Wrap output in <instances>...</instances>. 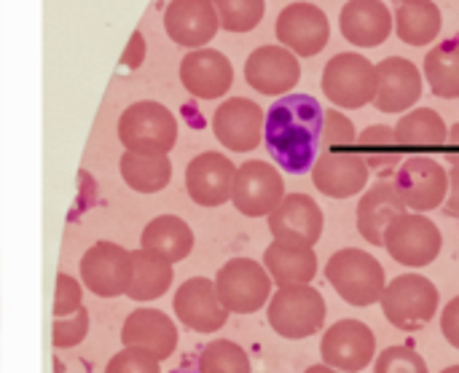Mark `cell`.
Instances as JSON below:
<instances>
[{"label": "cell", "mask_w": 459, "mask_h": 373, "mask_svg": "<svg viewBox=\"0 0 459 373\" xmlns=\"http://www.w3.org/2000/svg\"><path fill=\"white\" fill-rule=\"evenodd\" d=\"M323 105L312 94L280 97L264 118V143L269 156L290 175H304L320 156Z\"/></svg>", "instance_id": "obj_1"}, {"label": "cell", "mask_w": 459, "mask_h": 373, "mask_svg": "<svg viewBox=\"0 0 459 373\" xmlns=\"http://www.w3.org/2000/svg\"><path fill=\"white\" fill-rule=\"evenodd\" d=\"M379 304L393 328L403 334H417L428 328L433 317L438 315L441 296H438V288L428 277L417 272H406L385 285Z\"/></svg>", "instance_id": "obj_2"}, {"label": "cell", "mask_w": 459, "mask_h": 373, "mask_svg": "<svg viewBox=\"0 0 459 373\" xmlns=\"http://www.w3.org/2000/svg\"><path fill=\"white\" fill-rule=\"evenodd\" d=\"M325 280L350 307H374L387 285L385 266L360 247L336 250L325 264Z\"/></svg>", "instance_id": "obj_3"}, {"label": "cell", "mask_w": 459, "mask_h": 373, "mask_svg": "<svg viewBox=\"0 0 459 373\" xmlns=\"http://www.w3.org/2000/svg\"><path fill=\"white\" fill-rule=\"evenodd\" d=\"M325 299L312 285H288L277 288V293L269 299V325L277 336L301 342L323 331L325 325Z\"/></svg>", "instance_id": "obj_4"}, {"label": "cell", "mask_w": 459, "mask_h": 373, "mask_svg": "<svg viewBox=\"0 0 459 373\" xmlns=\"http://www.w3.org/2000/svg\"><path fill=\"white\" fill-rule=\"evenodd\" d=\"M118 140L129 153L167 156L178 140V121L161 102H134L118 118Z\"/></svg>", "instance_id": "obj_5"}, {"label": "cell", "mask_w": 459, "mask_h": 373, "mask_svg": "<svg viewBox=\"0 0 459 373\" xmlns=\"http://www.w3.org/2000/svg\"><path fill=\"white\" fill-rule=\"evenodd\" d=\"M393 186L409 213H433L449 194V169L433 156H406L393 172Z\"/></svg>", "instance_id": "obj_6"}, {"label": "cell", "mask_w": 459, "mask_h": 373, "mask_svg": "<svg viewBox=\"0 0 459 373\" xmlns=\"http://www.w3.org/2000/svg\"><path fill=\"white\" fill-rule=\"evenodd\" d=\"M382 247H387L395 264L409 269H425L441 256L444 237L428 215L406 210L387 226Z\"/></svg>", "instance_id": "obj_7"}, {"label": "cell", "mask_w": 459, "mask_h": 373, "mask_svg": "<svg viewBox=\"0 0 459 373\" xmlns=\"http://www.w3.org/2000/svg\"><path fill=\"white\" fill-rule=\"evenodd\" d=\"M377 65L355 51H342L323 70V94L344 110H358L374 102Z\"/></svg>", "instance_id": "obj_8"}, {"label": "cell", "mask_w": 459, "mask_h": 373, "mask_svg": "<svg viewBox=\"0 0 459 373\" xmlns=\"http://www.w3.org/2000/svg\"><path fill=\"white\" fill-rule=\"evenodd\" d=\"M215 291L229 315H253L266 307L272 296V277L264 264L253 258H231L221 266Z\"/></svg>", "instance_id": "obj_9"}, {"label": "cell", "mask_w": 459, "mask_h": 373, "mask_svg": "<svg viewBox=\"0 0 459 373\" xmlns=\"http://www.w3.org/2000/svg\"><path fill=\"white\" fill-rule=\"evenodd\" d=\"M285 199V180L269 161H245L234 175L231 202L247 218H269Z\"/></svg>", "instance_id": "obj_10"}, {"label": "cell", "mask_w": 459, "mask_h": 373, "mask_svg": "<svg viewBox=\"0 0 459 373\" xmlns=\"http://www.w3.org/2000/svg\"><path fill=\"white\" fill-rule=\"evenodd\" d=\"M320 355L323 363L336 371H363L377 358V334L360 320H339L323 334Z\"/></svg>", "instance_id": "obj_11"}, {"label": "cell", "mask_w": 459, "mask_h": 373, "mask_svg": "<svg viewBox=\"0 0 459 373\" xmlns=\"http://www.w3.org/2000/svg\"><path fill=\"white\" fill-rule=\"evenodd\" d=\"M274 32L280 38V46H285L296 56H317L328 46L331 22L323 8L299 0L280 11Z\"/></svg>", "instance_id": "obj_12"}, {"label": "cell", "mask_w": 459, "mask_h": 373, "mask_svg": "<svg viewBox=\"0 0 459 373\" xmlns=\"http://www.w3.org/2000/svg\"><path fill=\"white\" fill-rule=\"evenodd\" d=\"M132 277V258L129 250L113 242L91 245L81 258V280L89 293L100 299H118L126 296Z\"/></svg>", "instance_id": "obj_13"}, {"label": "cell", "mask_w": 459, "mask_h": 373, "mask_svg": "<svg viewBox=\"0 0 459 373\" xmlns=\"http://www.w3.org/2000/svg\"><path fill=\"white\" fill-rule=\"evenodd\" d=\"M245 81L266 97H285L301 81V65L285 46H261L245 62Z\"/></svg>", "instance_id": "obj_14"}, {"label": "cell", "mask_w": 459, "mask_h": 373, "mask_svg": "<svg viewBox=\"0 0 459 373\" xmlns=\"http://www.w3.org/2000/svg\"><path fill=\"white\" fill-rule=\"evenodd\" d=\"M264 108L247 97L226 100L212 116V132L218 143L234 153L255 151L264 140Z\"/></svg>", "instance_id": "obj_15"}, {"label": "cell", "mask_w": 459, "mask_h": 373, "mask_svg": "<svg viewBox=\"0 0 459 373\" xmlns=\"http://www.w3.org/2000/svg\"><path fill=\"white\" fill-rule=\"evenodd\" d=\"M323 210L320 204L307 194H290L285 196L277 210L269 215V231L274 242L282 245H299V247H315L323 237Z\"/></svg>", "instance_id": "obj_16"}, {"label": "cell", "mask_w": 459, "mask_h": 373, "mask_svg": "<svg viewBox=\"0 0 459 373\" xmlns=\"http://www.w3.org/2000/svg\"><path fill=\"white\" fill-rule=\"evenodd\" d=\"M422 97V73L406 56H387L377 65L374 105L382 113H409Z\"/></svg>", "instance_id": "obj_17"}, {"label": "cell", "mask_w": 459, "mask_h": 373, "mask_svg": "<svg viewBox=\"0 0 459 373\" xmlns=\"http://www.w3.org/2000/svg\"><path fill=\"white\" fill-rule=\"evenodd\" d=\"M368 167L358 151H320L312 167V183L331 199H352L368 186Z\"/></svg>", "instance_id": "obj_18"}, {"label": "cell", "mask_w": 459, "mask_h": 373, "mask_svg": "<svg viewBox=\"0 0 459 373\" xmlns=\"http://www.w3.org/2000/svg\"><path fill=\"white\" fill-rule=\"evenodd\" d=\"M175 315L188 331L196 334H215L229 320V312L218 299L215 282L207 277H191L178 288Z\"/></svg>", "instance_id": "obj_19"}, {"label": "cell", "mask_w": 459, "mask_h": 373, "mask_svg": "<svg viewBox=\"0 0 459 373\" xmlns=\"http://www.w3.org/2000/svg\"><path fill=\"white\" fill-rule=\"evenodd\" d=\"M237 167L223 153L207 151L186 167V191L199 207H221L231 199Z\"/></svg>", "instance_id": "obj_20"}, {"label": "cell", "mask_w": 459, "mask_h": 373, "mask_svg": "<svg viewBox=\"0 0 459 373\" xmlns=\"http://www.w3.org/2000/svg\"><path fill=\"white\" fill-rule=\"evenodd\" d=\"M180 81L188 94L199 100H218L234 83V67L226 54L215 48H194L180 62Z\"/></svg>", "instance_id": "obj_21"}, {"label": "cell", "mask_w": 459, "mask_h": 373, "mask_svg": "<svg viewBox=\"0 0 459 373\" xmlns=\"http://www.w3.org/2000/svg\"><path fill=\"white\" fill-rule=\"evenodd\" d=\"M121 344L126 350H140L159 363L172 358L178 350V328L169 315L159 309H134L121 328Z\"/></svg>", "instance_id": "obj_22"}, {"label": "cell", "mask_w": 459, "mask_h": 373, "mask_svg": "<svg viewBox=\"0 0 459 373\" xmlns=\"http://www.w3.org/2000/svg\"><path fill=\"white\" fill-rule=\"evenodd\" d=\"M218 11L212 0H172L164 11L167 35L183 48H202L218 32Z\"/></svg>", "instance_id": "obj_23"}, {"label": "cell", "mask_w": 459, "mask_h": 373, "mask_svg": "<svg viewBox=\"0 0 459 373\" xmlns=\"http://www.w3.org/2000/svg\"><path fill=\"white\" fill-rule=\"evenodd\" d=\"M339 27L352 46L374 48L393 35V11L385 0H350L342 8Z\"/></svg>", "instance_id": "obj_24"}, {"label": "cell", "mask_w": 459, "mask_h": 373, "mask_svg": "<svg viewBox=\"0 0 459 373\" xmlns=\"http://www.w3.org/2000/svg\"><path fill=\"white\" fill-rule=\"evenodd\" d=\"M403 213H406V204L401 202L393 186V178H382L358 202V231L368 245L382 247L387 226Z\"/></svg>", "instance_id": "obj_25"}, {"label": "cell", "mask_w": 459, "mask_h": 373, "mask_svg": "<svg viewBox=\"0 0 459 373\" xmlns=\"http://www.w3.org/2000/svg\"><path fill=\"white\" fill-rule=\"evenodd\" d=\"M317 266L320 264L315 247L272 242L264 253V269L269 272L272 282H277L280 288L312 285V280L317 277Z\"/></svg>", "instance_id": "obj_26"}, {"label": "cell", "mask_w": 459, "mask_h": 373, "mask_svg": "<svg viewBox=\"0 0 459 373\" xmlns=\"http://www.w3.org/2000/svg\"><path fill=\"white\" fill-rule=\"evenodd\" d=\"M441 30L444 16L433 0H401L393 11V32L409 46H430Z\"/></svg>", "instance_id": "obj_27"}, {"label": "cell", "mask_w": 459, "mask_h": 373, "mask_svg": "<svg viewBox=\"0 0 459 373\" xmlns=\"http://www.w3.org/2000/svg\"><path fill=\"white\" fill-rule=\"evenodd\" d=\"M140 245L143 250L159 256L161 261L178 264L194 250V231L178 215H159L143 229Z\"/></svg>", "instance_id": "obj_28"}, {"label": "cell", "mask_w": 459, "mask_h": 373, "mask_svg": "<svg viewBox=\"0 0 459 373\" xmlns=\"http://www.w3.org/2000/svg\"><path fill=\"white\" fill-rule=\"evenodd\" d=\"M393 129L403 151H441L449 134L446 121L433 108H411Z\"/></svg>", "instance_id": "obj_29"}, {"label": "cell", "mask_w": 459, "mask_h": 373, "mask_svg": "<svg viewBox=\"0 0 459 373\" xmlns=\"http://www.w3.org/2000/svg\"><path fill=\"white\" fill-rule=\"evenodd\" d=\"M355 151L366 161L368 172H377L382 178H393V172L406 159V151L401 148V143L395 137V129L387 126V124H374V126L363 129L358 134Z\"/></svg>", "instance_id": "obj_30"}, {"label": "cell", "mask_w": 459, "mask_h": 373, "mask_svg": "<svg viewBox=\"0 0 459 373\" xmlns=\"http://www.w3.org/2000/svg\"><path fill=\"white\" fill-rule=\"evenodd\" d=\"M132 277H129V288L126 296L132 301H156L161 299L169 288H172V264L161 261L159 256L148 253V250H132Z\"/></svg>", "instance_id": "obj_31"}, {"label": "cell", "mask_w": 459, "mask_h": 373, "mask_svg": "<svg viewBox=\"0 0 459 373\" xmlns=\"http://www.w3.org/2000/svg\"><path fill=\"white\" fill-rule=\"evenodd\" d=\"M425 78L441 100L459 97V38L436 43L425 56Z\"/></svg>", "instance_id": "obj_32"}, {"label": "cell", "mask_w": 459, "mask_h": 373, "mask_svg": "<svg viewBox=\"0 0 459 373\" xmlns=\"http://www.w3.org/2000/svg\"><path fill=\"white\" fill-rule=\"evenodd\" d=\"M118 169L124 183L137 194H159L169 186L172 178V161L167 156H140L126 151Z\"/></svg>", "instance_id": "obj_33"}, {"label": "cell", "mask_w": 459, "mask_h": 373, "mask_svg": "<svg viewBox=\"0 0 459 373\" xmlns=\"http://www.w3.org/2000/svg\"><path fill=\"white\" fill-rule=\"evenodd\" d=\"M199 373H250V358L239 344L218 339L202 350Z\"/></svg>", "instance_id": "obj_34"}, {"label": "cell", "mask_w": 459, "mask_h": 373, "mask_svg": "<svg viewBox=\"0 0 459 373\" xmlns=\"http://www.w3.org/2000/svg\"><path fill=\"white\" fill-rule=\"evenodd\" d=\"M218 22L229 32H250L266 11V0H212Z\"/></svg>", "instance_id": "obj_35"}, {"label": "cell", "mask_w": 459, "mask_h": 373, "mask_svg": "<svg viewBox=\"0 0 459 373\" xmlns=\"http://www.w3.org/2000/svg\"><path fill=\"white\" fill-rule=\"evenodd\" d=\"M358 143L355 124L342 110L323 113V132H320V151H352Z\"/></svg>", "instance_id": "obj_36"}, {"label": "cell", "mask_w": 459, "mask_h": 373, "mask_svg": "<svg viewBox=\"0 0 459 373\" xmlns=\"http://www.w3.org/2000/svg\"><path fill=\"white\" fill-rule=\"evenodd\" d=\"M374 373H430L428 363L420 352H414L406 344L398 347H387L385 352H379Z\"/></svg>", "instance_id": "obj_37"}, {"label": "cell", "mask_w": 459, "mask_h": 373, "mask_svg": "<svg viewBox=\"0 0 459 373\" xmlns=\"http://www.w3.org/2000/svg\"><path fill=\"white\" fill-rule=\"evenodd\" d=\"M86 334H89V312H86V307H81L75 315L54 320V325H51V344L56 350H70V347L81 344L86 339Z\"/></svg>", "instance_id": "obj_38"}, {"label": "cell", "mask_w": 459, "mask_h": 373, "mask_svg": "<svg viewBox=\"0 0 459 373\" xmlns=\"http://www.w3.org/2000/svg\"><path fill=\"white\" fill-rule=\"evenodd\" d=\"M83 288L65 272L56 274V293H54V320L70 317L75 315L83 304H81Z\"/></svg>", "instance_id": "obj_39"}, {"label": "cell", "mask_w": 459, "mask_h": 373, "mask_svg": "<svg viewBox=\"0 0 459 373\" xmlns=\"http://www.w3.org/2000/svg\"><path fill=\"white\" fill-rule=\"evenodd\" d=\"M105 373H161V369H159V360L151 358L148 352L124 347V352H116L110 358Z\"/></svg>", "instance_id": "obj_40"}, {"label": "cell", "mask_w": 459, "mask_h": 373, "mask_svg": "<svg viewBox=\"0 0 459 373\" xmlns=\"http://www.w3.org/2000/svg\"><path fill=\"white\" fill-rule=\"evenodd\" d=\"M441 334L455 350H459V296L452 299L441 312Z\"/></svg>", "instance_id": "obj_41"}, {"label": "cell", "mask_w": 459, "mask_h": 373, "mask_svg": "<svg viewBox=\"0 0 459 373\" xmlns=\"http://www.w3.org/2000/svg\"><path fill=\"white\" fill-rule=\"evenodd\" d=\"M444 213L452 218H459V167L449 169V194L444 202Z\"/></svg>", "instance_id": "obj_42"}, {"label": "cell", "mask_w": 459, "mask_h": 373, "mask_svg": "<svg viewBox=\"0 0 459 373\" xmlns=\"http://www.w3.org/2000/svg\"><path fill=\"white\" fill-rule=\"evenodd\" d=\"M444 156L452 161V167H459V121L455 126H449V134L444 143Z\"/></svg>", "instance_id": "obj_43"}, {"label": "cell", "mask_w": 459, "mask_h": 373, "mask_svg": "<svg viewBox=\"0 0 459 373\" xmlns=\"http://www.w3.org/2000/svg\"><path fill=\"white\" fill-rule=\"evenodd\" d=\"M304 373H342V371H336V369H331V366H325V363H323V366H312V369H307Z\"/></svg>", "instance_id": "obj_44"}, {"label": "cell", "mask_w": 459, "mask_h": 373, "mask_svg": "<svg viewBox=\"0 0 459 373\" xmlns=\"http://www.w3.org/2000/svg\"><path fill=\"white\" fill-rule=\"evenodd\" d=\"M441 373H459V366H449V369H444Z\"/></svg>", "instance_id": "obj_45"}, {"label": "cell", "mask_w": 459, "mask_h": 373, "mask_svg": "<svg viewBox=\"0 0 459 373\" xmlns=\"http://www.w3.org/2000/svg\"><path fill=\"white\" fill-rule=\"evenodd\" d=\"M54 369H56V373H62V363H59V360H54Z\"/></svg>", "instance_id": "obj_46"}]
</instances>
